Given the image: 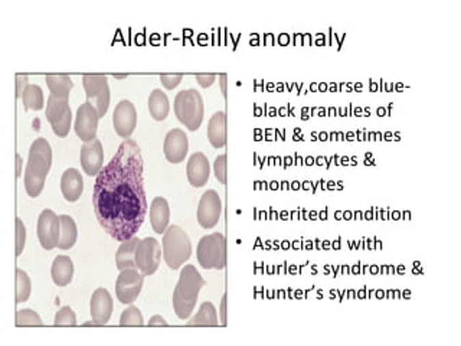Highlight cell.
<instances>
[{
  "instance_id": "cell-1",
  "label": "cell",
  "mask_w": 461,
  "mask_h": 346,
  "mask_svg": "<svg viewBox=\"0 0 461 346\" xmlns=\"http://www.w3.org/2000/svg\"><path fill=\"white\" fill-rule=\"evenodd\" d=\"M94 211L104 231L118 243L135 237L147 214L143 157L139 144L126 139L97 175Z\"/></svg>"
},
{
  "instance_id": "cell-2",
  "label": "cell",
  "mask_w": 461,
  "mask_h": 346,
  "mask_svg": "<svg viewBox=\"0 0 461 346\" xmlns=\"http://www.w3.org/2000/svg\"><path fill=\"white\" fill-rule=\"evenodd\" d=\"M52 165V149L47 139H36L29 149L28 165L25 169V189L29 196L36 198L45 188V181Z\"/></svg>"
},
{
  "instance_id": "cell-3",
  "label": "cell",
  "mask_w": 461,
  "mask_h": 346,
  "mask_svg": "<svg viewBox=\"0 0 461 346\" xmlns=\"http://www.w3.org/2000/svg\"><path fill=\"white\" fill-rule=\"evenodd\" d=\"M207 284L195 265L187 264L181 270L179 282L173 291V309L182 321L187 319L195 310L200 289Z\"/></svg>"
},
{
  "instance_id": "cell-4",
  "label": "cell",
  "mask_w": 461,
  "mask_h": 346,
  "mask_svg": "<svg viewBox=\"0 0 461 346\" xmlns=\"http://www.w3.org/2000/svg\"><path fill=\"white\" fill-rule=\"evenodd\" d=\"M161 248H163V257L168 267L172 270L181 269L192 254L191 239L179 225L168 227L163 235V241H161Z\"/></svg>"
},
{
  "instance_id": "cell-5",
  "label": "cell",
  "mask_w": 461,
  "mask_h": 346,
  "mask_svg": "<svg viewBox=\"0 0 461 346\" xmlns=\"http://www.w3.org/2000/svg\"><path fill=\"white\" fill-rule=\"evenodd\" d=\"M174 114L179 122L191 131H196L203 120V100L194 88L178 92L174 98Z\"/></svg>"
},
{
  "instance_id": "cell-6",
  "label": "cell",
  "mask_w": 461,
  "mask_h": 346,
  "mask_svg": "<svg viewBox=\"0 0 461 346\" xmlns=\"http://www.w3.org/2000/svg\"><path fill=\"white\" fill-rule=\"evenodd\" d=\"M199 265L205 270H222L226 264V239L224 234L213 232L200 238L196 250Z\"/></svg>"
},
{
  "instance_id": "cell-7",
  "label": "cell",
  "mask_w": 461,
  "mask_h": 346,
  "mask_svg": "<svg viewBox=\"0 0 461 346\" xmlns=\"http://www.w3.org/2000/svg\"><path fill=\"white\" fill-rule=\"evenodd\" d=\"M87 103L97 109L100 117H104L110 105V87L107 77L103 74H85L83 77Z\"/></svg>"
},
{
  "instance_id": "cell-8",
  "label": "cell",
  "mask_w": 461,
  "mask_h": 346,
  "mask_svg": "<svg viewBox=\"0 0 461 346\" xmlns=\"http://www.w3.org/2000/svg\"><path fill=\"white\" fill-rule=\"evenodd\" d=\"M47 118L58 137H66L71 129L73 113L68 98H60L49 94L47 101Z\"/></svg>"
},
{
  "instance_id": "cell-9",
  "label": "cell",
  "mask_w": 461,
  "mask_h": 346,
  "mask_svg": "<svg viewBox=\"0 0 461 346\" xmlns=\"http://www.w3.org/2000/svg\"><path fill=\"white\" fill-rule=\"evenodd\" d=\"M161 258V245L153 237L140 239L135 248V264L137 270L144 276H152L157 271Z\"/></svg>"
},
{
  "instance_id": "cell-10",
  "label": "cell",
  "mask_w": 461,
  "mask_h": 346,
  "mask_svg": "<svg viewBox=\"0 0 461 346\" xmlns=\"http://www.w3.org/2000/svg\"><path fill=\"white\" fill-rule=\"evenodd\" d=\"M143 283L144 274L139 270L129 269L121 271L116 282V295L118 302L123 304H131L142 293Z\"/></svg>"
},
{
  "instance_id": "cell-11",
  "label": "cell",
  "mask_w": 461,
  "mask_h": 346,
  "mask_svg": "<svg viewBox=\"0 0 461 346\" xmlns=\"http://www.w3.org/2000/svg\"><path fill=\"white\" fill-rule=\"evenodd\" d=\"M61 235V221L60 217L52 209H45L40 212L38 218V238L44 250H53L58 247Z\"/></svg>"
},
{
  "instance_id": "cell-12",
  "label": "cell",
  "mask_w": 461,
  "mask_h": 346,
  "mask_svg": "<svg viewBox=\"0 0 461 346\" xmlns=\"http://www.w3.org/2000/svg\"><path fill=\"white\" fill-rule=\"evenodd\" d=\"M222 214V202L218 192L209 189L202 195L198 207V222L203 230H212L220 222Z\"/></svg>"
},
{
  "instance_id": "cell-13",
  "label": "cell",
  "mask_w": 461,
  "mask_h": 346,
  "mask_svg": "<svg viewBox=\"0 0 461 346\" xmlns=\"http://www.w3.org/2000/svg\"><path fill=\"white\" fill-rule=\"evenodd\" d=\"M100 118L101 117L94 105H91L90 103L81 104L77 110V118L74 124L77 136L84 143L97 139V129Z\"/></svg>"
},
{
  "instance_id": "cell-14",
  "label": "cell",
  "mask_w": 461,
  "mask_h": 346,
  "mask_svg": "<svg viewBox=\"0 0 461 346\" xmlns=\"http://www.w3.org/2000/svg\"><path fill=\"white\" fill-rule=\"evenodd\" d=\"M113 126L120 137L130 139L133 131L137 126V111H135L134 104L129 100L120 101L113 113Z\"/></svg>"
},
{
  "instance_id": "cell-15",
  "label": "cell",
  "mask_w": 461,
  "mask_h": 346,
  "mask_svg": "<svg viewBox=\"0 0 461 346\" xmlns=\"http://www.w3.org/2000/svg\"><path fill=\"white\" fill-rule=\"evenodd\" d=\"M81 166L88 176H96L101 172L104 165V150L103 144L98 139H94L92 142L84 143L81 146L79 153Z\"/></svg>"
},
{
  "instance_id": "cell-16",
  "label": "cell",
  "mask_w": 461,
  "mask_h": 346,
  "mask_svg": "<svg viewBox=\"0 0 461 346\" xmlns=\"http://www.w3.org/2000/svg\"><path fill=\"white\" fill-rule=\"evenodd\" d=\"M163 150L168 162L173 165H178L185 161L189 150V142L182 129H173L168 133L165 137Z\"/></svg>"
},
{
  "instance_id": "cell-17",
  "label": "cell",
  "mask_w": 461,
  "mask_h": 346,
  "mask_svg": "<svg viewBox=\"0 0 461 346\" xmlns=\"http://www.w3.org/2000/svg\"><path fill=\"white\" fill-rule=\"evenodd\" d=\"M113 309H114L113 297L107 289L100 287L92 293L90 303V313L92 316V321H96L98 326H104L108 323L113 315Z\"/></svg>"
},
{
  "instance_id": "cell-18",
  "label": "cell",
  "mask_w": 461,
  "mask_h": 346,
  "mask_svg": "<svg viewBox=\"0 0 461 346\" xmlns=\"http://www.w3.org/2000/svg\"><path fill=\"white\" fill-rule=\"evenodd\" d=\"M187 181L195 188H202L203 185H207L209 181V161L208 157L202 152H195L187 161Z\"/></svg>"
},
{
  "instance_id": "cell-19",
  "label": "cell",
  "mask_w": 461,
  "mask_h": 346,
  "mask_svg": "<svg viewBox=\"0 0 461 346\" xmlns=\"http://www.w3.org/2000/svg\"><path fill=\"white\" fill-rule=\"evenodd\" d=\"M61 191L68 202L78 201L84 191V181L79 170L71 168L64 172L61 179Z\"/></svg>"
},
{
  "instance_id": "cell-20",
  "label": "cell",
  "mask_w": 461,
  "mask_h": 346,
  "mask_svg": "<svg viewBox=\"0 0 461 346\" xmlns=\"http://www.w3.org/2000/svg\"><path fill=\"white\" fill-rule=\"evenodd\" d=\"M170 219V208L163 196H156L150 205V222L155 232L165 234Z\"/></svg>"
},
{
  "instance_id": "cell-21",
  "label": "cell",
  "mask_w": 461,
  "mask_h": 346,
  "mask_svg": "<svg viewBox=\"0 0 461 346\" xmlns=\"http://www.w3.org/2000/svg\"><path fill=\"white\" fill-rule=\"evenodd\" d=\"M139 243L140 238L137 237H133L127 239V241L121 243L116 252V265L120 271L129 269L137 270V264H135V248H137Z\"/></svg>"
},
{
  "instance_id": "cell-22",
  "label": "cell",
  "mask_w": 461,
  "mask_h": 346,
  "mask_svg": "<svg viewBox=\"0 0 461 346\" xmlns=\"http://www.w3.org/2000/svg\"><path fill=\"white\" fill-rule=\"evenodd\" d=\"M208 139L215 149H221L226 143V116L224 111H216L208 123Z\"/></svg>"
},
{
  "instance_id": "cell-23",
  "label": "cell",
  "mask_w": 461,
  "mask_h": 346,
  "mask_svg": "<svg viewBox=\"0 0 461 346\" xmlns=\"http://www.w3.org/2000/svg\"><path fill=\"white\" fill-rule=\"evenodd\" d=\"M52 280L57 286L65 287L73 282L74 277V263L68 256H58L52 263Z\"/></svg>"
},
{
  "instance_id": "cell-24",
  "label": "cell",
  "mask_w": 461,
  "mask_h": 346,
  "mask_svg": "<svg viewBox=\"0 0 461 346\" xmlns=\"http://www.w3.org/2000/svg\"><path fill=\"white\" fill-rule=\"evenodd\" d=\"M45 81L52 96L60 98H70V92L74 88V83L70 75L48 74L45 77Z\"/></svg>"
},
{
  "instance_id": "cell-25",
  "label": "cell",
  "mask_w": 461,
  "mask_h": 346,
  "mask_svg": "<svg viewBox=\"0 0 461 346\" xmlns=\"http://www.w3.org/2000/svg\"><path fill=\"white\" fill-rule=\"evenodd\" d=\"M170 103L168 96L161 90H153V92L148 97V111L150 116L157 120V122H163V120L169 116Z\"/></svg>"
},
{
  "instance_id": "cell-26",
  "label": "cell",
  "mask_w": 461,
  "mask_h": 346,
  "mask_svg": "<svg viewBox=\"0 0 461 346\" xmlns=\"http://www.w3.org/2000/svg\"><path fill=\"white\" fill-rule=\"evenodd\" d=\"M60 221H61V235H60L58 248L70 250L77 243V237H78L77 224L74 218L70 215H60Z\"/></svg>"
},
{
  "instance_id": "cell-27",
  "label": "cell",
  "mask_w": 461,
  "mask_h": 346,
  "mask_svg": "<svg viewBox=\"0 0 461 346\" xmlns=\"http://www.w3.org/2000/svg\"><path fill=\"white\" fill-rule=\"evenodd\" d=\"M187 326H220L215 306L211 302H203L199 312L189 321Z\"/></svg>"
},
{
  "instance_id": "cell-28",
  "label": "cell",
  "mask_w": 461,
  "mask_h": 346,
  "mask_svg": "<svg viewBox=\"0 0 461 346\" xmlns=\"http://www.w3.org/2000/svg\"><path fill=\"white\" fill-rule=\"evenodd\" d=\"M22 103L25 110H42L45 98H44V92L42 88L35 84H29L23 91L22 96Z\"/></svg>"
},
{
  "instance_id": "cell-29",
  "label": "cell",
  "mask_w": 461,
  "mask_h": 346,
  "mask_svg": "<svg viewBox=\"0 0 461 346\" xmlns=\"http://www.w3.org/2000/svg\"><path fill=\"white\" fill-rule=\"evenodd\" d=\"M32 283L28 273L16 269V303L26 302L31 296Z\"/></svg>"
},
{
  "instance_id": "cell-30",
  "label": "cell",
  "mask_w": 461,
  "mask_h": 346,
  "mask_svg": "<svg viewBox=\"0 0 461 346\" xmlns=\"http://www.w3.org/2000/svg\"><path fill=\"white\" fill-rule=\"evenodd\" d=\"M16 326H44V322L32 309H22L16 312Z\"/></svg>"
},
{
  "instance_id": "cell-31",
  "label": "cell",
  "mask_w": 461,
  "mask_h": 346,
  "mask_svg": "<svg viewBox=\"0 0 461 346\" xmlns=\"http://www.w3.org/2000/svg\"><path fill=\"white\" fill-rule=\"evenodd\" d=\"M120 325L121 326H142L143 323V316L142 312L139 310V308H135V306H129V308L121 313V319H120Z\"/></svg>"
},
{
  "instance_id": "cell-32",
  "label": "cell",
  "mask_w": 461,
  "mask_h": 346,
  "mask_svg": "<svg viewBox=\"0 0 461 346\" xmlns=\"http://www.w3.org/2000/svg\"><path fill=\"white\" fill-rule=\"evenodd\" d=\"M53 325H55V326H75L77 325L75 313L70 308V306H64V308H61L57 312L55 321H53Z\"/></svg>"
},
{
  "instance_id": "cell-33",
  "label": "cell",
  "mask_w": 461,
  "mask_h": 346,
  "mask_svg": "<svg viewBox=\"0 0 461 346\" xmlns=\"http://www.w3.org/2000/svg\"><path fill=\"white\" fill-rule=\"evenodd\" d=\"M15 241H16V257H19L23 248H25V243H26V228L23 225V221L21 218H16V237H15Z\"/></svg>"
},
{
  "instance_id": "cell-34",
  "label": "cell",
  "mask_w": 461,
  "mask_h": 346,
  "mask_svg": "<svg viewBox=\"0 0 461 346\" xmlns=\"http://www.w3.org/2000/svg\"><path fill=\"white\" fill-rule=\"evenodd\" d=\"M215 176L221 183H226V156L221 155L215 159Z\"/></svg>"
},
{
  "instance_id": "cell-35",
  "label": "cell",
  "mask_w": 461,
  "mask_h": 346,
  "mask_svg": "<svg viewBox=\"0 0 461 346\" xmlns=\"http://www.w3.org/2000/svg\"><path fill=\"white\" fill-rule=\"evenodd\" d=\"M182 79H183V75L182 74H163V75H160V81L161 84H163L168 90H173L178 87L181 83H182Z\"/></svg>"
},
{
  "instance_id": "cell-36",
  "label": "cell",
  "mask_w": 461,
  "mask_h": 346,
  "mask_svg": "<svg viewBox=\"0 0 461 346\" xmlns=\"http://www.w3.org/2000/svg\"><path fill=\"white\" fill-rule=\"evenodd\" d=\"M28 85H29L28 75H22V74L16 75V98H22L23 91Z\"/></svg>"
},
{
  "instance_id": "cell-37",
  "label": "cell",
  "mask_w": 461,
  "mask_h": 346,
  "mask_svg": "<svg viewBox=\"0 0 461 346\" xmlns=\"http://www.w3.org/2000/svg\"><path fill=\"white\" fill-rule=\"evenodd\" d=\"M215 75L213 74H198L196 75V79H198V83L200 84V87L203 88H208L211 87L213 83H215Z\"/></svg>"
},
{
  "instance_id": "cell-38",
  "label": "cell",
  "mask_w": 461,
  "mask_h": 346,
  "mask_svg": "<svg viewBox=\"0 0 461 346\" xmlns=\"http://www.w3.org/2000/svg\"><path fill=\"white\" fill-rule=\"evenodd\" d=\"M147 325L148 326H168L169 323L161 316H153L150 317V321H148Z\"/></svg>"
},
{
  "instance_id": "cell-39",
  "label": "cell",
  "mask_w": 461,
  "mask_h": 346,
  "mask_svg": "<svg viewBox=\"0 0 461 346\" xmlns=\"http://www.w3.org/2000/svg\"><path fill=\"white\" fill-rule=\"evenodd\" d=\"M221 325H226V295H224L221 302Z\"/></svg>"
},
{
  "instance_id": "cell-40",
  "label": "cell",
  "mask_w": 461,
  "mask_h": 346,
  "mask_svg": "<svg viewBox=\"0 0 461 346\" xmlns=\"http://www.w3.org/2000/svg\"><path fill=\"white\" fill-rule=\"evenodd\" d=\"M15 159H16V178H21L22 176V163H23V161H22L21 155H18V153H16Z\"/></svg>"
},
{
  "instance_id": "cell-41",
  "label": "cell",
  "mask_w": 461,
  "mask_h": 346,
  "mask_svg": "<svg viewBox=\"0 0 461 346\" xmlns=\"http://www.w3.org/2000/svg\"><path fill=\"white\" fill-rule=\"evenodd\" d=\"M221 84H222V94L226 97V75H221Z\"/></svg>"
},
{
  "instance_id": "cell-42",
  "label": "cell",
  "mask_w": 461,
  "mask_h": 346,
  "mask_svg": "<svg viewBox=\"0 0 461 346\" xmlns=\"http://www.w3.org/2000/svg\"><path fill=\"white\" fill-rule=\"evenodd\" d=\"M83 326H98V323L96 321H91V322H85L83 323Z\"/></svg>"
},
{
  "instance_id": "cell-43",
  "label": "cell",
  "mask_w": 461,
  "mask_h": 346,
  "mask_svg": "<svg viewBox=\"0 0 461 346\" xmlns=\"http://www.w3.org/2000/svg\"><path fill=\"white\" fill-rule=\"evenodd\" d=\"M114 78H117V79H124V78H127V75H126V74H114Z\"/></svg>"
}]
</instances>
